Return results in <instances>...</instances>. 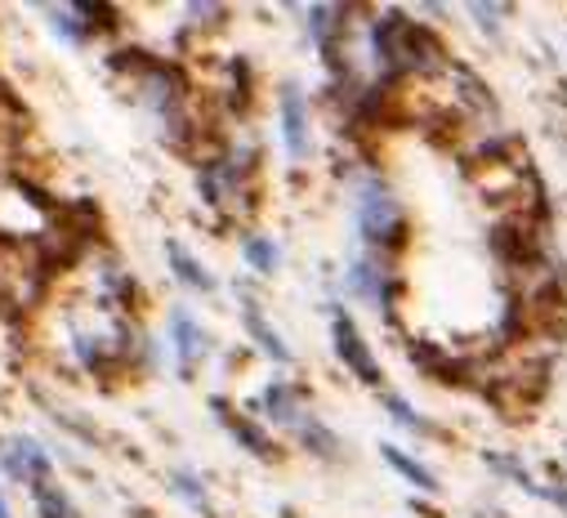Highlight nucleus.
Wrapping results in <instances>:
<instances>
[{
    "label": "nucleus",
    "instance_id": "17",
    "mask_svg": "<svg viewBox=\"0 0 567 518\" xmlns=\"http://www.w3.org/2000/svg\"><path fill=\"white\" fill-rule=\"evenodd\" d=\"M380 403H384V412H389L393 425H402V429H411V434H434V425H430V421H420L415 407H411L402 394H380Z\"/></svg>",
    "mask_w": 567,
    "mask_h": 518
},
{
    "label": "nucleus",
    "instance_id": "9",
    "mask_svg": "<svg viewBox=\"0 0 567 518\" xmlns=\"http://www.w3.org/2000/svg\"><path fill=\"white\" fill-rule=\"evenodd\" d=\"M210 412L219 416V425H224V429H228V434H233V438H237V443H241L250 456H259V460H277V443H272V438H268V434H264V429H259L250 416L233 412L224 398H210Z\"/></svg>",
    "mask_w": 567,
    "mask_h": 518
},
{
    "label": "nucleus",
    "instance_id": "5",
    "mask_svg": "<svg viewBox=\"0 0 567 518\" xmlns=\"http://www.w3.org/2000/svg\"><path fill=\"white\" fill-rule=\"evenodd\" d=\"M259 407L272 416V425H281V429L296 434V438L318 421L313 407H309V398H305V388H296V384H287V380H272V384L264 388Z\"/></svg>",
    "mask_w": 567,
    "mask_h": 518
},
{
    "label": "nucleus",
    "instance_id": "13",
    "mask_svg": "<svg viewBox=\"0 0 567 518\" xmlns=\"http://www.w3.org/2000/svg\"><path fill=\"white\" fill-rule=\"evenodd\" d=\"M380 456H384V465H389V469H398V474H402L406 483H415L420 491H439V478H434L430 469H424L420 460H411V456H406L402 447H393V443H384V447H380Z\"/></svg>",
    "mask_w": 567,
    "mask_h": 518
},
{
    "label": "nucleus",
    "instance_id": "18",
    "mask_svg": "<svg viewBox=\"0 0 567 518\" xmlns=\"http://www.w3.org/2000/svg\"><path fill=\"white\" fill-rule=\"evenodd\" d=\"M483 460H487V469H496V474L514 478V483H518L523 491H536V478H532V474H527V469H523L518 460H509V456H501V452H487Z\"/></svg>",
    "mask_w": 567,
    "mask_h": 518
},
{
    "label": "nucleus",
    "instance_id": "20",
    "mask_svg": "<svg viewBox=\"0 0 567 518\" xmlns=\"http://www.w3.org/2000/svg\"><path fill=\"white\" fill-rule=\"evenodd\" d=\"M470 14L478 19V28H483V32H501V23H496V19H505V6H483V0H478V6H470Z\"/></svg>",
    "mask_w": 567,
    "mask_h": 518
},
{
    "label": "nucleus",
    "instance_id": "21",
    "mask_svg": "<svg viewBox=\"0 0 567 518\" xmlns=\"http://www.w3.org/2000/svg\"><path fill=\"white\" fill-rule=\"evenodd\" d=\"M188 19H197L193 28H215V19H224V6H206V0H197V6H188Z\"/></svg>",
    "mask_w": 567,
    "mask_h": 518
},
{
    "label": "nucleus",
    "instance_id": "12",
    "mask_svg": "<svg viewBox=\"0 0 567 518\" xmlns=\"http://www.w3.org/2000/svg\"><path fill=\"white\" fill-rule=\"evenodd\" d=\"M166 259H171V273H175L188 291H202V296H210V291H215V278L206 273V265H202L197 255H188V246L166 241Z\"/></svg>",
    "mask_w": 567,
    "mask_h": 518
},
{
    "label": "nucleus",
    "instance_id": "1",
    "mask_svg": "<svg viewBox=\"0 0 567 518\" xmlns=\"http://www.w3.org/2000/svg\"><path fill=\"white\" fill-rule=\"evenodd\" d=\"M371 54L384 68V81H424L439 76L452 59L434 28L411 23L402 10H389L371 23Z\"/></svg>",
    "mask_w": 567,
    "mask_h": 518
},
{
    "label": "nucleus",
    "instance_id": "8",
    "mask_svg": "<svg viewBox=\"0 0 567 518\" xmlns=\"http://www.w3.org/2000/svg\"><path fill=\"white\" fill-rule=\"evenodd\" d=\"M6 474L14 478V483H28V487H37V483H50V452L37 443V438H10V447H6Z\"/></svg>",
    "mask_w": 567,
    "mask_h": 518
},
{
    "label": "nucleus",
    "instance_id": "6",
    "mask_svg": "<svg viewBox=\"0 0 567 518\" xmlns=\"http://www.w3.org/2000/svg\"><path fill=\"white\" fill-rule=\"evenodd\" d=\"M277 116H281V144H287L296 162H305L309 157V99L300 94V85H281Z\"/></svg>",
    "mask_w": 567,
    "mask_h": 518
},
{
    "label": "nucleus",
    "instance_id": "4",
    "mask_svg": "<svg viewBox=\"0 0 567 518\" xmlns=\"http://www.w3.org/2000/svg\"><path fill=\"white\" fill-rule=\"evenodd\" d=\"M331 340H336V353H340V362L362 380V384H371V388H380V362H375V353H371V344L362 340V331L353 327V318L344 313V309H331Z\"/></svg>",
    "mask_w": 567,
    "mask_h": 518
},
{
    "label": "nucleus",
    "instance_id": "10",
    "mask_svg": "<svg viewBox=\"0 0 567 518\" xmlns=\"http://www.w3.org/2000/svg\"><path fill=\"white\" fill-rule=\"evenodd\" d=\"M411 362L443 384H465V375H470V362L461 353H447L443 344H411Z\"/></svg>",
    "mask_w": 567,
    "mask_h": 518
},
{
    "label": "nucleus",
    "instance_id": "2",
    "mask_svg": "<svg viewBox=\"0 0 567 518\" xmlns=\"http://www.w3.org/2000/svg\"><path fill=\"white\" fill-rule=\"evenodd\" d=\"M353 224L367 250H398L406 241V215L393 188L380 175H358L353 184Z\"/></svg>",
    "mask_w": 567,
    "mask_h": 518
},
{
    "label": "nucleus",
    "instance_id": "15",
    "mask_svg": "<svg viewBox=\"0 0 567 518\" xmlns=\"http://www.w3.org/2000/svg\"><path fill=\"white\" fill-rule=\"evenodd\" d=\"M32 500H37V514L41 518H81V509L68 500V491L50 478V483H37L32 487Z\"/></svg>",
    "mask_w": 567,
    "mask_h": 518
},
{
    "label": "nucleus",
    "instance_id": "11",
    "mask_svg": "<svg viewBox=\"0 0 567 518\" xmlns=\"http://www.w3.org/2000/svg\"><path fill=\"white\" fill-rule=\"evenodd\" d=\"M241 322H246V335H250L272 362H291V344L272 331V322L264 318V309H259L250 296H241Z\"/></svg>",
    "mask_w": 567,
    "mask_h": 518
},
{
    "label": "nucleus",
    "instance_id": "16",
    "mask_svg": "<svg viewBox=\"0 0 567 518\" xmlns=\"http://www.w3.org/2000/svg\"><path fill=\"white\" fill-rule=\"evenodd\" d=\"M241 255H246V265L255 269V273H277V265H281V255H277V246L268 241V237H259V232H246L241 237Z\"/></svg>",
    "mask_w": 567,
    "mask_h": 518
},
{
    "label": "nucleus",
    "instance_id": "3",
    "mask_svg": "<svg viewBox=\"0 0 567 518\" xmlns=\"http://www.w3.org/2000/svg\"><path fill=\"white\" fill-rule=\"evenodd\" d=\"M344 287L367 300L371 309L384 313V322L393 318V296H398V278H393V265H389V255L384 250H367L362 259H353L349 273H344Z\"/></svg>",
    "mask_w": 567,
    "mask_h": 518
},
{
    "label": "nucleus",
    "instance_id": "7",
    "mask_svg": "<svg viewBox=\"0 0 567 518\" xmlns=\"http://www.w3.org/2000/svg\"><path fill=\"white\" fill-rule=\"evenodd\" d=\"M171 340H175V358H179V371L184 375H193L197 362L210 353V335H206V327L188 309H175L171 313Z\"/></svg>",
    "mask_w": 567,
    "mask_h": 518
},
{
    "label": "nucleus",
    "instance_id": "19",
    "mask_svg": "<svg viewBox=\"0 0 567 518\" xmlns=\"http://www.w3.org/2000/svg\"><path fill=\"white\" fill-rule=\"evenodd\" d=\"M171 483H175V491H179V496H184L193 509H202V514L210 509V500H206V491H202L197 474H188V469H175V478H171Z\"/></svg>",
    "mask_w": 567,
    "mask_h": 518
},
{
    "label": "nucleus",
    "instance_id": "22",
    "mask_svg": "<svg viewBox=\"0 0 567 518\" xmlns=\"http://www.w3.org/2000/svg\"><path fill=\"white\" fill-rule=\"evenodd\" d=\"M532 496H540V500H549V505H558V509L567 514V487H558V483H536Z\"/></svg>",
    "mask_w": 567,
    "mask_h": 518
},
{
    "label": "nucleus",
    "instance_id": "23",
    "mask_svg": "<svg viewBox=\"0 0 567 518\" xmlns=\"http://www.w3.org/2000/svg\"><path fill=\"white\" fill-rule=\"evenodd\" d=\"M0 518H10V505H6V496H0Z\"/></svg>",
    "mask_w": 567,
    "mask_h": 518
},
{
    "label": "nucleus",
    "instance_id": "14",
    "mask_svg": "<svg viewBox=\"0 0 567 518\" xmlns=\"http://www.w3.org/2000/svg\"><path fill=\"white\" fill-rule=\"evenodd\" d=\"M45 19H50V28H54L68 45H85V41L94 37V28L76 14V6H50V10H45Z\"/></svg>",
    "mask_w": 567,
    "mask_h": 518
}]
</instances>
